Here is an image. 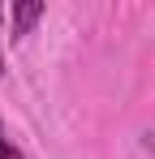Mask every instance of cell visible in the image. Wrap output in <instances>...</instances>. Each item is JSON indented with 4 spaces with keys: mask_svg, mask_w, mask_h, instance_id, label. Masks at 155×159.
Listing matches in <instances>:
<instances>
[{
    "mask_svg": "<svg viewBox=\"0 0 155 159\" xmlns=\"http://www.w3.org/2000/svg\"><path fill=\"white\" fill-rule=\"evenodd\" d=\"M0 17H4V9H0Z\"/></svg>",
    "mask_w": 155,
    "mask_h": 159,
    "instance_id": "277c9868",
    "label": "cell"
},
{
    "mask_svg": "<svg viewBox=\"0 0 155 159\" xmlns=\"http://www.w3.org/2000/svg\"><path fill=\"white\" fill-rule=\"evenodd\" d=\"M0 73H4V60H0Z\"/></svg>",
    "mask_w": 155,
    "mask_h": 159,
    "instance_id": "3957f363",
    "label": "cell"
},
{
    "mask_svg": "<svg viewBox=\"0 0 155 159\" xmlns=\"http://www.w3.org/2000/svg\"><path fill=\"white\" fill-rule=\"evenodd\" d=\"M39 17H43V0H22V4H13V39L26 34Z\"/></svg>",
    "mask_w": 155,
    "mask_h": 159,
    "instance_id": "6da1fadb",
    "label": "cell"
},
{
    "mask_svg": "<svg viewBox=\"0 0 155 159\" xmlns=\"http://www.w3.org/2000/svg\"><path fill=\"white\" fill-rule=\"evenodd\" d=\"M0 159H22L17 146H9V142H4V129H0Z\"/></svg>",
    "mask_w": 155,
    "mask_h": 159,
    "instance_id": "7a4b0ae2",
    "label": "cell"
}]
</instances>
